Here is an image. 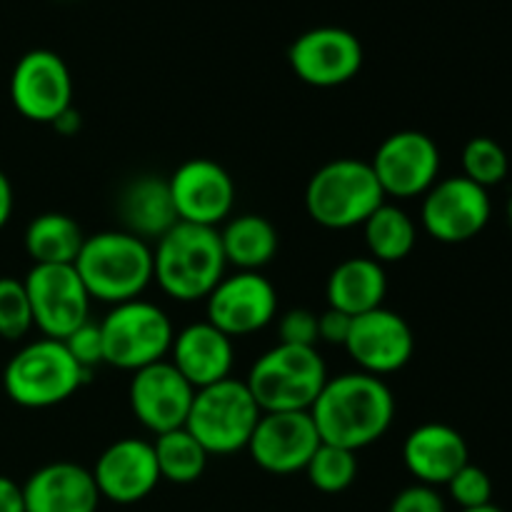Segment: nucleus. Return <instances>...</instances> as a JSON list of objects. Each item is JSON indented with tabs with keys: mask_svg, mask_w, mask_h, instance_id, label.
<instances>
[{
	"mask_svg": "<svg viewBox=\"0 0 512 512\" xmlns=\"http://www.w3.org/2000/svg\"><path fill=\"white\" fill-rule=\"evenodd\" d=\"M365 245H368L370 258L383 263H400L413 253L418 243V228L413 218L398 205H390L385 200L363 225Z\"/></svg>",
	"mask_w": 512,
	"mask_h": 512,
	"instance_id": "obj_27",
	"label": "nucleus"
},
{
	"mask_svg": "<svg viewBox=\"0 0 512 512\" xmlns=\"http://www.w3.org/2000/svg\"><path fill=\"white\" fill-rule=\"evenodd\" d=\"M63 343L68 353L75 358V363L83 370H88V373L98 368V365H103V338H100L98 323H90L88 320L75 333H70Z\"/></svg>",
	"mask_w": 512,
	"mask_h": 512,
	"instance_id": "obj_34",
	"label": "nucleus"
},
{
	"mask_svg": "<svg viewBox=\"0 0 512 512\" xmlns=\"http://www.w3.org/2000/svg\"><path fill=\"white\" fill-rule=\"evenodd\" d=\"M180 223L218 228L235 208V180L210 158L185 160L168 178Z\"/></svg>",
	"mask_w": 512,
	"mask_h": 512,
	"instance_id": "obj_15",
	"label": "nucleus"
},
{
	"mask_svg": "<svg viewBox=\"0 0 512 512\" xmlns=\"http://www.w3.org/2000/svg\"><path fill=\"white\" fill-rule=\"evenodd\" d=\"M328 383L318 348L278 343L250 368L245 385L263 413H310Z\"/></svg>",
	"mask_w": 512,
	"mask_h": 512,
	"instance_id": "obj_4",
	"label": "nucleus"
},
{
	"mask_svg": "<svg viewBox=\"0 0 512 512\" xmlns=\"http://www.w3.org/2000/svg\"><path fill=\"white\" fill-rule=\"evenodd\" d=\"M343 348L358 363L360 373L383 378L410 363L415 353V335L403 315L383 305L370 313L355 315Z\"/></svg>",
	"mask_w": 512,
	"mask_h": 512,
	"instance_id": "obj_16",
	"label": "nucleus"
},
{
	"mask_svg": "<svg viewBox=\"0 0 512 512\" xmlns=\"http://www.w3.org/2000/svg\"><path fill=\"white\" fill-rule=\"evenodd\" d=\"M168 360L195 390L208 388L220 380L233 378L230 375L235 363L233 338H228L208 320L193 323L175 333Z\"/></svg>",
	"mask_w": 512,
	"mask_h": 512,
	"instance_id": "obj_21",
	"label": "nucleus"
},
{
	"mask_svg": "<svg viewBox=\"0 0 512 512\" xmlns=\"http://www.w3.org/2000/svg\"><path fill=\"white\" fill-rule=\"evenodd\" d=\"M403 463L420 485H448L450 478L470 463L468 443L445 423L418 425L403 443Z\"/></svg>",
	"mask_w": 512,
	"mask_h": 512,
	"instance_id": "obj_22",
	"label": "nucleus"
},
{
	"mask_svg": "<svg viewBox=\"0 0 512 512\" xmlns=\"http://www.w3.org/2000/svg\"><path fill=\"white\" fill-rule=\"evenodd\" d=\"M493 205L488 190L465 175L443 178L423 195L420 220L430 238L438 243L458 245L480 235L488 225Z\"/></svg>",
	"mask_w": 512,
	"mask_h": 512,
	"instance_id": "obj_10",
	"label": "nucleus"
},
{
	"mask_svg": "<svg viewBox=\"0 0 512 512\" xmlns=\"http://www.w3.org/2000/svg\"><path fill=\"white\" fill-rule=\"evenodd\" d=\"M303 473L308 475L310 485L320 493H343L358 478V453L338 448V445L320 443Z\"/></svg>",
	"mask_w": 512,
	"mask_h": 512,
	"instance_id": "obj_29",
	"label": "nucleus"
},
{
	"mask_svg": "<svg viewBox=\"0 0 512 512\" xmlns=\"http://www.w3.org/2000/svg\"><path fill=\"white\" fill-rule=\"evenodd\" d=\"M310 415L323 443L358 453L390 430L395 395L378 375L343 373L328 378Z\"/></svg>",
	"mask_w": 512,
	"mask_h": 512,
	"instance_id": "obj_1",
	"label": "nucleus"
},
{
	"mask_svg": "<svg viewBox=\"0 0 512 512\" xmlns=\"http://www.w3.org/2000/svg\"><path fill=\"white\" fill-rule=\"evenodd\" d=\"M388 512H448L443 495L430 485H410L400 490L390 503Z\"/></svg>",
	"mask_w": 512,
	"mask_h": 512,
	"instance_id": "obj_35",
	"label": "nucleus"
},
{
	"mask_svg": "<svg viewBox=\"0 0 512 512\" xmlns=\"http://www.w3.org/2000/svg\"><path fill=\"white\" fill-rule=\"evenodd\" d=\"M33 328V308H30L28 290L18 278L3 275L0 278V338L20 340Z\"/></svg>",
	"mask_w": 512,
	"mask_h": 512,
	"instance_id": "obj_31",
	"label": "nucleus"
},
{
	"mask_svg": "<svg viewBox=\"0 0 512 512\" xmlns=\"http://www.w3.org/2000/svg\"><path fill=\"white\" fill-rule=\"evenodd\" d=\"M195 388L178 373L170 360L148 365L133 373L128 388L130 410L135 420L153 435L185 428L193 408Z\"/></svg>",
	"mask_w": 512,
	"mask_h": 512,
	"instance_id": "obj_17",
	"label": "nucleus"
},
{
	"mask_svg": "<svg viewBox=\"0 0 512 512\" xmlns=\"http://www.w3.org/2000/svg\"><path fill=\"white\" fill-rule=\"evenodd\" d=\"M350 325H353V318L340 310L328 308L325 313L318 315V338L328 345H345L350 333Z\"/></svg>",
	"mask_w": 512,
	"mask_h": 512,
	"instance_id": "obj_36",
	"label": "nucleus"
},
{
	"mask_svg": "<svg viewBox=\"0 0 512 512\" xmlns=\"http://www.w3.org/2000/svg\"><path fill=\"white\" fill-rule=\"evenodd\" d=\"M385 200L370 160L358 158L330 160L315 170L305 188V210L328 230L358 228Z\"/></svg>",
	"mask_w": 512,
	"mask_h": 512,
	"instance_id": "obj_5",
	"label": "nucleus"
},
{
	"mask_svg": "<svg viewBox=\"0 0 512 512\" xmlns=\"http://www.w3.org/2000/svg\"><path fill=\"white\" fill-rule=\"evenodd\" d=\"M10 100L25 120L53 125L73 108V75L58 53L35 48L15 63Z\"/></svg>",
	"mask_w": 512,
	"mask_h": 512,
	"instance_id": "obj_12",
	"label": "nucleus"
},
{
	"mask_svg": "<svg viewBox=\"0 0 512 512\" xmlns=\"http://www.w3.org/2000/svg\"><path fill=\"white\" fill-rule=\"evenodd\" d=\"M510 163L508 153L498 140L488 138V135H478L470 138L463 148V175L473 180L480 188H493V185L503 183L508 175Z\"/></svg>",
	"mask_w": 512,
	"mask_h": 512,
	"instance_id": "obj_30",
	"label": "nucleus"
},
{
	"mask_svg": "<svg viewBox=\"0 0 512 512\" xmlns=\"http://www.w3.org/2000/svg\"><path fill=\"white\" fill-rule=\"evenodd\" d=\"M75 270L93 300L128 303L153 283V248L128 230H103L85 238Z\"/></svg>",
	"mask_w": 512,
	"mask_h": 512,
	"instance_id": "obj_3",
	"label": "nucleus"
},
{
	"mask_svg": "<svg viewBox=\"0 0 512 512\" xmlns=\"http://www.w3.org/2000/svg\"><path fill=\"white\" fill-rule=\"evenodd\" d=\"M260 415L263 410L245 380L225 378L195 390L185 428L208 455H233L248 448Z\"/></svg>",
	"mask_w": 512,
	"mask_h": 512,
	"instance_id": "obj_8",
	"label": "nucleus"
},
{
	"mask_svg": "<svg viewBox=\"0 0 512 512\" xmlns=\"http://www.w3.org/2000/svg\"><path fill=\"white\" fill-rule=\"evenodd\" d=\"M98 328L103 338V365L130 373L168 360L175 340L168 313L140 298L113 305Z\"/></svg>",
	"mask_w": 512,
	"mask_h": 512,
	"instance_id": "obj_7",
	"label": "nucleus"
},
{
	"mask_svg": "<svg viewBox=\"0 0 512 512\" xmlns=\"http://www.w3.org/2000/svg\"><path fill=\"white\" fill-rule=\"evenodd\" d=\"M53 128L58 130L60 135H73V133H78V128H80V113H78V110H75V108H68L63 115H60L58 120H55Z\"/></svg>",
	"mask_w": 512,
	"mask_h": 512,
	"instance_id": "obj_39",
	"label": "nucleus"
},
{
	"mask_svg": "<svg viewBox=\"0 0 512 512\" xmlns=\"http://www.w3.org/2000/svg\"><path fill=\"white\" fill-rule=\"evenodd\" d=\"M385 198H420L440 175V148L420 130H398L388 135L370 160Z\"/></svg>",
	"mask_w": 512,
	"mask_h": 512,
	"instance_id": "obj_11",
	"label": "nucleus"
},
{
	"mask_svg": "<svg viewBox=\"0 0 512 512\" xmlns=\"http://www.w3.org/2000/svg\"><path fill=\"white\" fill-rule=\"evenodd\" d=\"M118 213L128 233L145 243H158L175 223H180L170 198L168 178L158 175H140L130 180L120 193Z\"/></svg>",
	"mask_w": 512,
	"mask_h": 512,
	"instance_id": "obj_23",
	"label": "nucleus"
},
{
	"mask_svg": "<svg viewBox=\"0 0 512 512\" xmlns=\"http://www.w3.org/2000/svg\"><path fill=\"white\" fill-rule=\"evenodd\" d=\"M25 512H98L100 493L93 473L58 460L35 470L23 485Z\"/></svg>",
	"mask_w": 512,
	"mask_h": 512,
	"instance_id": "obj_20",
	"label": "nucleus"
},
{
	"mask_svg": "<svg viewBox=\"0 0 512 512\" xmlns=\"http://www.w3.org/2000/svg\"><path fill=\"white\" fill-rule=\"evenodd\" d=\"M218 228L175 223L153 248V280L178 303H195L225 278Z\"/></svg>",
	"mask_w": 512,
	"mask_h": 512,
	"instance_id": "obj_2",
	"label": "nucleus"
},
{
	"mask_svg": "<svg viewBox=\"0 0 512 512\" xmlns=\"http://www.w3.org/2000/svg\"><path fill=\"white\" fill-rule=\"evenodd\" d=\"M13 205H15V198H13V185H10V178L8 175L0 170V230L8 225L10 215H13Z\"/></svg>",
	"mask_w": 512,
	"mask_h": 512,
	"instance_id": "obj_38",
	"label": "nucleus"
},
{
	"mask_svg": "<svg viewBox=\"0 0 512 512\" xmlns=\"http://www.w3.org/2000/svg\"><path fill=\"white\" fill-rule=\"evenodd\" d=\"M320 435L310 413H263L250 438V458L273 475L303 473L320 448Z\"/></svg>",
	"mask_w": 512,
	"mask_h": 512,
	"instance_id": "obj_18",
	"label": "nucleus"
},
{
	"mask_svg": "<svg viewBox=\"0 0 512 512\" xmlns=\"http://www.w3.org/2000/svg\"><path fill=\"white\" fill-rule=\"evenodd\" d=\"M0 512H25L23 485L8 475H0Z\"/></svg>",
	"mask_w": 512,
	"mask_h": 512,
	"instance_id": "obj_37",
	"label": "nucleus"
},
{
	"mask_svg": "<svg viewBox=\"0 0 512 512\" xmlns=\"http://www.w3.org/2000/svg\"><path fill=\"white\" fill-rule=\"evenodd\" d=\"M23 283L33 308V328L43 338L65 340L90 320L93 298L75 265H33Z\"/></svg>",
	"mask_w": 512,
	"mask_h": 512,
	"instance_id": "obj_9",
	"label": "nucleus"
},
{
	"mask_svg": "<svg viewBox=\"0 0 512 512\" xmlns=\"http://www.w3.org/2000/svg\"><path fill=\"white\" fill-rule=\"evenodd\" d=\"M385 295H388L385 268L373 258L343 260L335 265L325 285L328 308L340 310L350 318L383 308Z\"/></svg>",
	"mask_w": 512,
	"mask_h": 512,
	"instance_id": "obj_24",
	"label": "nucleus"
},
{
	"mask_svg": "<svg viewBox=\"0 0 512 512\" xmlns=\"http://www.w3.org/2000/svg\"><path fill=\"white\" fill-rule=\"evenodd\" d=\"M93 473L100 498L115 505H133L148 498L160 483L153 443L140 438H120L100 453Z\"/></svg>",
	"mask_w": 512,
	"mask_h": 512,
	"instance_id": "obj_19",
	"label": "nucleus"
},
{
	"mask_svg": "<svg viewBox=\"0 0 512 512\" xmlns=\"http://www.w3.org/2000/svg\"><path fill=\"white\" fill-rule=\"evenodd\" d=\"M448 493L455 505H460V510L483 508V505L493 503V480L483 468L468 463L450 478Z\"/></svg>",
	"mask_w": 512,
	"mask_h": 512,
	"instance_id": "obj_32",
	"label": "nucleus"
},
{
	"mask_svg": "<svg viewBox=\"0 0 512 512\" xmlns=\"http://www.w3.org/2000/svg\"><path fill=\"white\" fill-rule=\"evenodd\" d=\"M278 343L300 345V348H315L318 338V315L305 308L288 310L278 323Z\"/></svg>",
	"mask_w": 512,
	"mask_h": 512,
	"instance_id": "obj_33",
	"label": "nucleus"
},
{
	"mask_svg": "<svg viewBox=\"0 0 512 512\" xmlns=\"http://www.w3.org/2000/svg\"><path fill=\"white\" fill-rule=\"evenodd\" d=\"M85 235L75 218L65 213H43L25 228L23 245L33 265H75Z\"/></svg>",
	"mask_w": 512,
	"mask_h": 512,
	"instance_id": "obj_26",
	"label": "nucleus"
},
{
	"mask_svg": "<svg viewBox=\"0 0 512 512\" xmlns=\"http://www.w3.org/2000/svg\"><path fill=\"white\" fill-rule=\"evenodd\" d=\"M88 370L75 363L63 340L40 338L23 345L3 370L5 395L28 410L55 408L73 398L85 383Z\"/></svg>",
	"mask_w": 512,
	"mask_h": 512,
	"instance_id": "obj_6",
	"label": "nucleus"
},
{
	"mask_svg": "<svg viewBox=\"0 0 512 512\" xmlns=\"http://www.w3.org/2000/svg\"><path fill=\"white\" fill-rule=\"evenodd\" d=\"M208 303V323L223 330L228 338L260 333L268 328L278 313V290L265 275L238 270L225 275L213 293L205 298Z\"/></svg>",
	"mask_w": 512,
	"mask_h": 512,
	"instance_id": "obj_13",
	"label": "nucleus"
},
{
	"mask_svg": "<svg viewBox=\"0 0 512 512\" xmlns=\"http://www.w3.org/2000/svg\"><path fill=\"white\" fill-rule=\"evenodd\" d=\"M288 63L303 83L313 88H335L350 83L363 68V45L358 35L335 25L305 30L293 40Z\"/></svg>",
	"mask_w": 512,
	"mask_h": 512,
	"instance_id": "obj_14",
	"label": "nucleus"
},
{
	"mask_svg": "<svg viewBox=\"0 0 512 512\" xmlns=\"http://www.w3.org/2000/svg\"><path fill=\"white\" fill-rule=\"evenodd\" d=\"M460 512H505V510H500L498 505L488 503V505H483V508H470V510H460Z\"/></svg>",
	"mask_w": 512,
	"mask_h": 512,
	"instance_id": "obj_40",
	"label": "nucleus"
},
{
	"mask_svg": "<svg viewBox=\"0 0 512 512\" xmlns=\"http://www.w3.org/2000/svg\"><path fill=\"white\" fill-rule=\"evenodd\" d=\"M153 450L160 480H168V483L190 485L203 478L205 468H208V450L188 433V428L155 435Z\"/></svg>",
	"mask_w": 512,
	"mask_h": 512,
	"instance_id": "obj_28",
	"label": "nucleus"
},
{
	"mask_svg": "<svg viewBox=\"0 0 512 512\" xmlns=\"http://www.w3.org/2000/svg\"><path fill=\"white\" fill-rule=\"evenodd\" d=\"M218 233L225 263L238 270L260 273V268L273 263V258L278 255V230L265 215H235V218L225 220V228Z\"/></svg>",
	"mask_w": 512,
	"mask_h": 512,
	"instance_id": "obj_25",
	"label": "nucleus"
},
{
	"mask_svg": "<svg viewBox=\"0 0 512 512\" xmlns=\"http://www.w3.org/2000/svg\"><path fill=\"white\" fill-rule=\"evenodd\" d=\"M508 223H510V228H512V198L508 200Z\"/></svg>",
	"mask_w": 512,
	"mask_h": 512,
	"instance_id": "obj_41",
	"label": "nucleus"
}]
</instances>
